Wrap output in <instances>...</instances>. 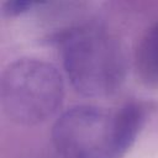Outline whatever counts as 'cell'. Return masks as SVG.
Returning a JSON list of instances; mask_svg holds the SVG:
<instances>
[{
  "label": "cell",
  "instance_id": "cell-4",
  "mask_svg": "<svg viewBox=\"0 0 158 158\" xmlns=\"http://www.w3.org/2000/svg\"><path fill=\"white\" fill-rule=\"evenodd\" d=\"M135 68L143 84L158 86V22L141 38L135 54Z\"/></svg>",
  "mask_w": 158,
  "mask_h": 158
},
{
  "label": "cell",
  "instance_id": "cell-1",
  "mask_svg": "<svg viewBox=\"0 0 158 158\" xmlns=\"http://www.w3.org/2000/svg\"><path fill=\"white\" fill-rule=\"evenodd\" d=\"M144 121L137 104L117 111L80 105L63 112L52 127V142L62 158H120Z\"/></svg>",
  "mask_w": 158,
  "mask_h": 158
},
{
  "label": "cell",
  "instance_id": "cell-5",
  "mask_svg": "<svg viewBox=\"0 0 158 158\" xmlns=\"http://www.w3.org/2000/svg\"><path fill=\"white\" fill-rule=\"evenodd\" d=\"M37 1L32 0H14V1H7L4 4V12L9 16H15L20 15L22 12H26L27 10L32 9L35 5H37Z\"/></svg>",
  "mask_w": 158,
  "mask_h": 158
},
{
  "label": "cell",
  "instance_id": "cell-2",
  "mask_svg": "<svg viewBox=\"0 0 158 158\" xmlns=\"http://www.w3.org/2000/svg\"><path fill=\"white\" fill-rule=\"evenodd\" d=\"M62 58L73 88L84 96L111 95L126 77V58L120 41L96 23H85L65 33Z\"/></svg>",
  "mask_w": 158,
  "mask_h": 158
},
{
  "label": "cell",
  "instance_id": "cell-3",
  "mask_svg": "<svg viewBox=\"0 0 158 158\" xmlns=\"http://www.w3.org/2000/svg\"><path fill=\"white\" fill-rule=\"evenodd\" d=\"M64 98L63 79L52 64L21 58L6 67L0 80L4 114L21 126H35L53 116Z\"/></svg>",
  "mask_w": 158,
  "mask_h": 158
}]
</instances>
